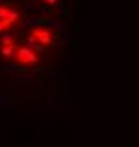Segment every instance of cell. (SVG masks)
Instances as JSON below:
<instances>
[{
    "label": "cell",
    "mask_w": 139,
    "mask_h": 147,
    "mask_svg": "<svg viewBox=\"0 0 139 147\" xmlns=\"http://www.w3.org/2000/svg\"><path fill=\"white\" fill-rule=\"evenodd\" d=\"M28 42L34 44V48L46 50L56 42V34H54V30L48 28V26H42V24L30 26V30H28Z\"/></svg>",
    "instance_id": "6da1fadb"
},
{
    "label": "cell",
    "mask_w": 139,
    "mask_h": 147,
    "mask_svg": "<svg viewBox=\"0 0 139 147\" xmlns=\"http://www.w3.org/2000/svg\"><path fill=\"white\" fill-rule=\"evenodd\" d=\"M20 12L12 6V4H6V2H0V36L2 34H8L10 30H14L16 26L20 24Z\"/></svg>",
    "instance_id": "7a4b0ae2"
},
{
    "label": "cell",
    "mask_w": 139,
    "mask_h": 147,
    "mask_svg": "<svg viewBox=\"0 0 139 147\" xmlns=\"http://www.w3.org/2000/svg\"><path fill=\"white\" fill-rule=\"evenodd\" d=\"M12 60L22 68H32V66H36L40 62V54H38V48H32V46L24 44V46H18Z\"/></svg>",
    "instance_id": "3957f363"
},
{
    "label": "cell",
    "mask_w": 139,
    "mask_h": 147,
    "mask_svg": "<svg viewBox=\"0 0 139 147\" xmlns=\"http://www.w3.org/2000/svg\"><path fill=\"white\" fill-rule=\"evenodd\" d=\"M16 50H18V44H16V40L12 36H8V34L0 36V56L4 60H12L14 54H16Z\"/></svg>",
    "instance_id": "277c9868"
}]
</instances>
